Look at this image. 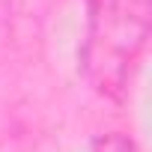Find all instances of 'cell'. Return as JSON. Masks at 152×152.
Returning <instances> with one entry per match:
<instances>
[{
	"instance_id": "1",
	"label": "cell",
	"mask_w": 152,
	"mask_h": 152,
	"mask_svg": "<svg viewBox=\"0 0 152 152\" xmlns=\"http://www.w3.org/2000/svg\"><path fill=\"white\" fill-rule=\"evenodd\" d=\"M149 0H87L81 69L96 93L122 99L149 39Z\"/></svg>"
},
{
	"instance_id": "2",
	"label": "cell",
	"mask_w": 152,
	"mask_h": 152,
	"mask_svg": "<svg viewBox=\"0 0 152 152\" xmlns=\"http://www.w3.org/2000/svg\"><path fill=\"white\" fill-rule=\"evenodd\" d=\"M93 152H137L125 134H104L93 143Z\"/></svg>"
}]
</instances>
